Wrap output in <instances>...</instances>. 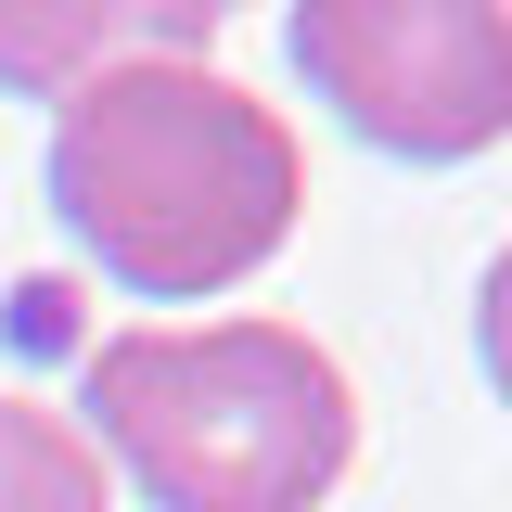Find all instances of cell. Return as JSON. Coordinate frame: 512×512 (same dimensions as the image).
<instances>
[{
    "label": "cell",
    "instance_id": "cell-1",
    "mask_svg": "<svg viewBox=\"0 0 512 512\" xmlns=\"http://www.w3.org/2000/svg\"><path fill=\"white\" fill-rule=\"evenodd\" d=\"M52 218L103 256V282L192 308L295 244L308 154L282 103L218 64H116L52 116Z\"/></svg>",
    "mask_w": 512,
    "mask_h": 512
},
{
    "label": "cell",
    "instance_id": "cell-2",
    "mask_svg": "<svg viewBox=\"0 0 512 512\" xmlns=\"http://www.w3.org/2000/svg\"><path fill=\"white\" fill-rule=\"evenodd\" d=\"M77 436L154 512H320L359 461V384L308 320H141L77 372Z\"/></svg>",
    "mask_w": 512,
    "mask_h": 512
},
{
    "label": "cell",
    "instance_id": "cell-3",
    "mask_svg": "<svg viewBox=\"0 0 512 512\" xmlns=\"http://www.w3.org/2000/svg\"><path fill=\"white\" fill-rule=\"evenodd\" d=\"M282 52L397 167H474L512 141V0H295Z\"/></svg>",
    "mask_w": 512,
    "mask_h": 512
},
{
    "label": "cell",
    "instance_id": "cell-4",
    "mask_svg": "<svg viewBox=\"0 0 512 512\" xmlns=\"http://www.w3.org/2000/svg\"><path fill=\"white\" fill-rule=\"evenodd\" d=\"M218 26V0H0V90L64 116L116 64H205Z\"/></svg>",
    "mask_w": 512,
    "mask_h": 512
},
{
    "label": "cell",
    "instance_id": "cell-5",
    "mask_svg": "<svg viewBox=\"0 0 512 512\" xmlns=\"http://www.w3.org/2000/svg\"><path fill=\"white\" fill-rule=\"evenodd\" d=\"M0 512H103V448L39 397H0Z\"/></svg>",
    "mask_w": 512,
    "mask_h": 512
},
{
    "label": "cell",
    "instance_id": "cell-6",
    "mask_svg": "<svg viewBox=\"0 0 512 512\" xmlns=\"http://www.w3.org/2000/svg\"><path fill=\"white\" fill-rule=\"evenodd\" d=\"M474 359H487V384L512 397V244L487 256V282H474Z\"/></svg>",
    "mask_w": 512,
    "mask_h": 512
}]
</instances>
